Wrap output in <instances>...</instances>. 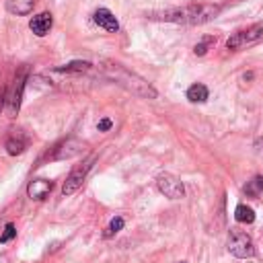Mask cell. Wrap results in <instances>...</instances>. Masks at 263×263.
Here are the masks:
<instances>
[{"instance_id": "cell-7", "label": "cell", "mask_w": 263, "mask_h": 263, "mask_svg": "<svg viewBox=\"0 0 263 263\" xmlns=\"http://www.w3.org/2000/svg\"><path fill=\"white\" fill-rule=\"evenodd\" d=\"M157 187H159V191H161L165 198H169V200H181V198L185 195V187H183L181 179L175 177V175H171V173L159 175Z\"/></svg>"}, {"instance_id": "cell-17", "label": "cell", "mask_w": 263, "mask_h": 263, "mask_svg": "<svg viewBox=\"0 0 263 263\" xmlns=\"http://www.w3.org/2000/svg\"><path fill=\"white\" fill-rule=\"evenodd\" d=\"M89 70H91L89 62H70L58 68V72H89Z\"/></svg>"}, {"instance_id": "cell-21", "label": "cell", "mask_w": 263, "mask_h": 263, "mask_svg": "<svg viewBox=\"0 0 263 263\" xmlns=\"http://www.w3.org/2000/svg\"><path fill=\"white\" fill-rule=\"evenodd\" d=\"M111 127H113V121H111L109 117H103V119L97 123V129H99V132H109Z\"/></svg>"}, {"instance_id": "cell-12", "label": "cell", "mask_w": 263, "mask_h": 263, "mask_svg": "<svg viewBox=\"0 0 263 263\" xmlns=\"http://www.w3.org/2000/svg\"><path fill=\"white\" fill-rule=\"evenodd\" d=\"M27 146H29V138L23 134V132H15V134H11V136L7 138V144H5L7 152L13 155V157L23 155Z\"/></svg>"}, {"instance_id": "cell-16", "label": "cell", "mask_w": 263, "mask_h": 263, "mask_svg": "<svg viewBox=\"0 0 263 263\" xmlns=\"http://www.w3.org/2000/svg\"><path fill=\"white\" fill-rule=\"evenodd\" d=\"M243 191H245L247 195H259V193H263V177H253V179L243 187Z\"/></svg>"}, {"instance_id": "cell-15", "label": "cell", "mask_w": 263, "mask_h": 263, "mask_svg": "<svg viewBox=\"0 0 263 263\" xmlns=\"http://www.w3.org/2000/svg\"><path fill=\"white\" fill-rule=\"evenodd\" d=\"M234 218L240 224H253L255 222V212H253V208H249L245 204H238L236 210H234Z\"/></svg>"}, {"instance_id": "cell-9", "label": "cell", "mask_w": 263, "mask_h": 263, "mask_svg": "<svg viewBox=\"0 0 263 263\" xmlns=\"http://www.w3.org/2000/svg\"><path fill=\"white\" fill-rule=\"evenodd\" d=\"M93 21H95V25H99L101 29H105L107 33H117V31H119V23H117L115 15H113L109 9H99V11H95Z\"/></svg>"}, {"instance_id": "cell-20", "label": "cell", "mask_w": 263, "mask_h": 263, "mask_svg": "<svg viewBox=\"0 0 263 263\" xmlns=\"http://www.w3.org/2000/svg\"><path fill=\"white\" fill-rule=\"evenodd\" d=\"M214 37H204L195 48H193V52H195V56H206V52L210 50V46H214Z\"/></svg>"}, {"instance_id": "cell-1", "label": "cell", "mask_w": 263, "mask_h": 263, "mask_svg": "<svg viewBox=\"0 0 263 263\" xmlns=\"http://www.w3.org/2000/svg\"><path fill=\"white\" fill-rule=\"evenodd\" d=\"M99 68H101L103 76H107L109 80H113L115 84H119L121 89H125V91L132 93V95L142 97V99H157V97H159L157 89H155L148 80H144L142 76H138L136 72L127 70L125 66H121V64H117V62L105 60V62H101Z\"/></svg>"}, {"instance_id": "cell-5", "label": "cell", "mask_w": 263, "mask_h": 263, "mask_svg": "<svg viewBox=\"0 0 263 263\" xmlns=\"http://www.w3.org/2000/svg\"><path fill=\"white\" fill-rule=\"evenodd\" d=\"M93 161H95V157H89L86 161H82L80 165H76L72 171H70V175L66 177V181H64V185H62V193L68 198V195H72V193H76L80 187H82V183H84V179H86V175H89V171H91V167H93Z\"/></svg>"}, {"instance_id": "cell-24", "label": "cell", "mask_w": 263, "mask_h": 263, "mask_svg": "<svg viewBox=\"0 0 263 263\" xmlns=\"http://www.w3.org/2000/svg\"><path fill=\"white\" fill-rule=\"evenodd\" d=\"M181 263H185V261H181Z\"/></svg>"}, {"instance_id": "cell-6", "label": "cell", "mask_w": 263, "mask_h": 263, "mask_svg": "<svg viewBox=\"0 0 263 263\" xmlns=\"http://www.w3.org/2000/svg\"><path fill=\"white\" fill-rule=\"evenodd\" d=\"M261 37H263V23H255V25L243 29V31H236L232 37H228L226 48L228 50H240V48L257 43Z\"/></svg>"}, {"instance_id": "cell-4", "label": "cell", "mask_w": 263, "mask_h": 263, "mask_svg": "<svg viewBox=\"0 0 263 263\" xmlns=\"http://www.w3.org/2000/svg\"><path fill=\"white\" fill-rule=\"evenodd\" d=\"M226 247L238 259H249V257L255 255V245H253L251 236L247 232H243V230H236V228H230Z\"/></svg>"}, {"instance_id": "cell-13", "label": "cell", "mask_w": 263, "mask_h": 263, "mask_svg": "<svg viewBox=\"0 0 263 263\" xmlns=\"http://www.w3.org/2000/svg\"><path fill=\"white\" fill-rule=\"evenodd\" d=\"M35 0H7V11L17 17H25L33 11Z\"/></svg>"}, {"instance_id": "cell-23", "label": "cell", "mask_w": 263, "mask_h": 263, "mask_svg": "<svg viewBox=\"0 0 263 263\" xmlns=\"http://www.w3.org/2000/svg\"><path fill=\"white\" fill-rule=\"evenodd\" d=\"M257 146H263V140H259V142H257ZM261 150H263V148H261Z\"/></svg>"}, {"instance_id": "cell-8", "label": "cell", "mask_w": 263, "mask_h": 263, "mask_svg": "<svg viewBox=\"0 0 263 263\" xmlns=\"http://www.w3.org/2000/svg\"><path fill=\"white\" fill-rule=\"evenodd\" d=\"M84 150H86V144H84V142H80V140H76V138H68V140H64V142L56 148V152L52 155V159H54V161H66V159L80 157Z\"/></svg>"}, {"instance_id": "cell-10", "label": "cell", "mask_w": 263, "mask_h": 263, "mask_svg": "<svg viewBox=\"0 0 263 263\" xmlns=\"http://www.w3.org/2000/svg\"><path fill=\"white\" fill-rule=\"evenodd\" d=\"M52 189H54V183H52V181H48V179H33V181L27 185V195H29L31 200L41 202V200H46V198L52 193Z\"/></svg>"}, {"instance_id": "cell-11", "label": "cell", "mask_w": 263, "mask_h": 263, "mask_svg": "<svg viewBox=\"0 0 263 263\" xmlns=\"http://www.w3.org/2000/svg\"><path fill=\"white\" fill-rule=\"evenodd\" d=\"M52 25H54V17H52L50 13H39V15H35V17L29 21V29H31L37 37L48 35L50 29H52Z\"/></svg>"}, {"instance_id": "cell-3", "label": "cell", "mask_w": 263, "mask_h": 263, "mask_svg": "<svg viewBox=\"0 0 263 263\" xmlns=\"http://www.w3.org/2000/svg\"><path fill=\"white\" fill-rule=\"evenodd\" d=\"M25 84H27V66H23V68L17 72V76H15V80H13L11 89L7 91L5 111H7L11 117H13V115H17V113H19V109H21V101H23Z\"/></svg>"}, {"instance_id": "cell-2", "label": "cell", "mask_w": 263, "mask_h": 263, "mask_svg": "<svg viewBox=\"0 0 263 263\" xmlns=\"http://www.w3.org/2000/svg\"><path fill=\"white\" fill-rule=\"evenodd\" d=\"M220 5H185L177 9H167L161 13H152L148 19H159L167 23H181V25H204L214 21L220 15Z\"/></svg>"}, {"instance_id": "cell-19", "label": "cell", "mask_w": 263, "mask_h": 263, "mask_svg": "<svg viewBox=\"0 0 263 263\" xmlns=\"http://www.w3.org/2000/svg\"><path fill=\"white\" fill-rule=\"evenodd\" d=\"M17 236V226L13 224V222H9L7 226H5V230H3V234H0V243H11L13 238Z\"/></svg>"}, {"instance_id": "cell-14", "label": "cell", "mask_w": 263, "mask_h": 263, "mask_svg": "<svg viewBox=\"0 0 263 263\" xmlns=\"http://www.w3.org/2000/svg\"><path fill=\"white\" fill-rule=\"evenodd\" d=\"M208 97H210V91H208V86L202 84V82L191 84V86L187 89V99H189L191 103H206Z\"/></svg>"}, {"instance_id": "cell-22", "label": "cell", "mask_w": 263, "mask_h": 263, "mask_svg": "<svg viewBox=\"0 0 263 263\" xmlns=\"http://www.w3.org/2000/svg\"><path fill=\"white\" fill-rule=\"evenodd\" d=\"M5 103H7V93H0V111H5Z\"/></svg>"}, {"instance_id": "cell-18", "label": "cell", "mask_w": 263, "mask_h": 263, "mask_svg": "<svg viewBox=\"0 0 263 263\" xmlns=\"http://www.w3.org/2000/svg\"><path fill=\"white\" fill-rule=\"evenodd\" d=\"M123 224H125V220H123V216H115L111 222H109V226H107V232H105V236L109 238V236H113L115 232H119L121 228H123Z\"/></svg>"}]
</instances>
